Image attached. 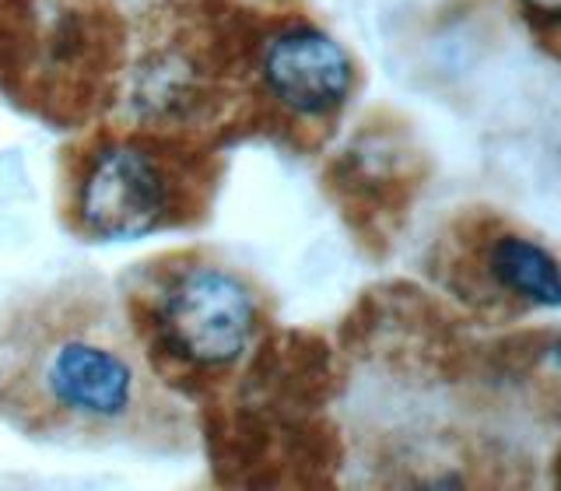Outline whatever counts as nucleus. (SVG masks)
<instances>
[{
    "mask_svg": "<svg viewBox=\"0 0 561 491\" xmlns=\"http://www.w3.org/2000/svg\"><path fill=\"white\" fill-rule=\"evenodd\" d=\"M0 418L67 449L186 456L201 435L148 365L119 295L95 277L57 281L0 316Z\"/></svg>",
    "mask_w": 561,
    "mask_h": 491,
    "instance_id": "1",
    "label": "nucleus"
},
{
    "mask_svg": "<svg viewBox=\"0 0 561 491\" xmlns=\"http://www.w3.org/2000/svg\"><path fill=\"white\" fill-rule=\"evenodd\" d=\"M119 302L154 376L183 400L225 393L271 327V298L210 250H172L137 263Z\"/></svg>",
    "mask_w": 561,
    "mask_h": 491,
    "instance_id": "2",
    "label": "nucleus"
},
{
    "mask_svg": "<svg viewBox=\"0 0 561 491\" xmlns=\"http://www.w3.org/2000/svg\"><path fill=\"white\" fill-rule=\"evenodd\" d=\"M215 193L210 151L180 127H99L64 151L60 215L88 242H127L201 218Z\"/></svg>",
    "mask_w": 561,
    "mask_h": 491,
    "instance_id": "3",
    "label": "nucleus"
},
{
    "mask_svg": "<svg viewBox=\"0 0 561 491\" xmlns=\"http://www.w3.org/2000/svg\"><path fill=\"white\" fill-rule=\"evenodd\" d=\"M245 70L228 78L236 102L285 130H327L355 95V64L327 28L302 14H274L253 28V46L232 53Z\"/></svg>",
    "mask_w": 561,
    "mask_h": 491,
    "instance_id": "4",
    "label": "nucleus"
},
{
    "mask_svg": "<svg viewBox=\"0 0 561 491\" xmlns=\"http://www.w3.org/2000/svg\"><path fill=\"white\" fill-rule=\"evenodd\" d=\"M446 285L478 302L481 309L537 312L558 309V263L554 253L534 236H523L499 218L478 221L473 232L456 228L449 239Z\"/></svg>",
    "mask_w": 561,
    "mask_h": 491,
    "instance_id": "5",
    "label": "nucleus"
},
{
    "mask_svg": "<svg viewBox=\"0 0 561 491\" xmlns=\"http://www.w3.org/2000/svg\"><path fill=\"white\" fill-rule=\"evenodd\" d=\"M523 8L537 22V32L543 35V43L554 46V25H558L561 0H523Z\"/></svg>",
    "mask_w": 561,
    "mask_h": 491,
    "instance_id": "6",
    "label": "nucleus"
}]
</instances>
